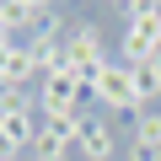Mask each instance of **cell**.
<instances>
[{
  "label": "cell",
  "instance_id": "cell-1",
  "mask_svg": "<svg viewBox=\"0 0 161 161\" xmlns=\"http://www.w3.org/2000/svg\"><path fill=\"white\" fill-rule=\"evenodd\" d=\"M108 64H113V59H108V38H102L97 22H75V27L64 32V70H70L86 92H92V80H97Z\"/></svg>",
  "mask_w": 161,
  "mask_h": 161
},
{
  "label": "cell",
  "instance_id": "cell-6",
  "mask_svg": "<svg viewBox=\"0 0 161 161\" xmlns=\"http://www.w3.org/2000/svg\"><path fill=\"white\" fill-rule=\"evenodd\" d=\"M27 80H38V70H32V54H27V43H22V38L0 43V86H27Z\"/></svg>",
  "mask_w": 161,
  "mask_h": 161
},
{
  "label": "cell",
  "instance_id": "cell-2",
  "mask_svg": "<svg viewBox=\"0 0 161 161\" xmlns=\"http://www.w3.org/2000/svg\"><path fill=\"white\" fill-rule=\"evenodd\" d=\"M92 97H97L108 113H145V108H140V92H134V70H129L124 59H113V64L92 80Z\"/></svg>",
  "mask_w": 161,
  "mask_h": 161
},
{
  "label": "cell",
  "instance_id": "cell-16",
  "mask_svg": "<svg viewBox=\"0 0 161 161\" xmlns=\"http://www.w3.org/2000/svg\"><path fill=\"white\" fill-rule=\"evenodd\" d=\"M108 6H124V0H108Z\"/></svg>",
  "mask_w": 161,
  "mask_h": 161
},
{
  "label": "cell",
  "instance_id": "cell-5",
  "mask_svg": "<svg viewBox=\"0 0 161 161\" xmlns=\"http://www.w3.org/2000/svg\"><path fill=\"white\" fill-rule=\"evenodd\" d=\"M113 150H118V134H113L108 118H86L80 124V134H75V156L80 161H113Z\"/></svg>",
  "mask_w": 161,
  "mask_h": 161
},
{
  "label": "cell",
  "instance_id": "cell-4",
  "mask_svg": "<svg viewBox=\"0 0 161 161\" xmlns=\"http://www.w3.org/2000/svg\"><path fill=\"white\" fill-rule=\"evenodd\" d=\"M118 48H124V64H145V59L161 48V16L124 22V38H118Z\"/></svg>",
  "mask_w": 161,
  "mask_h": 161
},
{
  "label": "cell",
  "instance_id": "cell-12",
  "mask_svg": "<svg viewBox=\"0 0 161 161\" xmlns=\"http://www.w3.org/2000/svg\"><path fill=\"white\" fill-rule=\"evenodd\" d=\"M129 22H140V16H161V0H124V6H118Z\"/></svg>",
  "mask_w": 161,
  "mask_h": 161
},
{
  "label": "cell",
  "instance_id": "cell-7",
  "mask_svg": "<svg viewBox=\"0 0 161 161\" xmlns=\"http://www.w3.org/2000/svg\"><path fill=\"white\" fill-rule=\"evenodd\" d=\"M43 16H48V11L27 6V0H0V22L11 27V38H32V32L43 27Z\"/></svg>",
  "mask_w": 161,
  "mask_h": 161
},
{
  "label": "cell",
  "instance_id": "cell-13",
  "mask_svg": "<svg viewBox=\"0 0 161 161\" xmlns=\"http://www.w3.org/2000/svg\"><path fill=\"white\" fill-rule=\"evenodd\" d=\"M129 161H161V150H145V145H129Z\"/></svg>",
  "mask_w": 161,
  "mask_h": 161
},
{
  "label": "cell",
  "instance_id": "cell-9",
  "mask_svg": "<svg viewBox=\"0 0 161 161\" xmlns=\"http://www.w3.org/2000/svg\"><path fill=\"white\" fill-rule=\"evenodd\" d=\"M27 156H32V161H75V145H64V140H54V134L38 129V140H32Z\"/></svg>",
  "mask_w": 161,
  "mask_h": 161
},
{
  "label": "cell",
  "instance_id": "cell-8",
  "mask_svg": "<svg viewBox=\"0 0 161 161\" xmlns=\"http://www.w3.org/2000/svg\"><path fill=\"white\" fill-rule=\"evenodd\" d=\"M134 145H145V150H161V113H156V108L134 113Z\"/></svg>",
  "mask_w": 161,
  "mask_h": 161
},
{
  "label": "cell",
  "instance_id": "cell-3",
  "mask_svg": "<svg viewBox=\"0 0 161 161\" xmlns=\"http://www.w3.org/2000/svg\"><path fill=\"white\" fill-rule=\"evenodd\" d=\"M80 97H86V86H80L70 70L38 80V113H80Z\"/></svg>",
  "mask_w": 161,
  "mask_h": 161
},
{
  "label": "cell",
  "instance_id": "cell-10",
  "mask_svg": "<svg viewBox=\"0 0 161 161\" xmlns=\"http://www.w3.org/2000/svg\"><path fill=\"white\" fill-rule=\"evenodd\" d=\"M6 113H38V92L27 86H0V118Z\"/></svg>",
  "mask_w": 161,
  "mask_h": 161
},
{
  "label": "cell",
  "instance_id": "cell-11",
  "mask_svg": "<svg viewBox=\"0 0 161 161\" xmlns=\"http://www.w3.org/2000/svg\"><path fill=\"white\" fill-rule=\"evenodd\" d=\"M129 70H134V92H140V108H150V102L161 97V75L150 70V59H145V64H129Z\"/></svg>",
  "mask_w": 161,
  "mask_h": 161
},
{
  "label": "cell",
  "instance_id": "cell-14",
  "mask_svg": "<svg viewBox=\"0 0 161 161\" xmlns=\"http://www.w3.org/2000/svg\"><path fill=\"white\" fill-rule=\"evenodd\" d=\"M150 70H156V75H161V48H156V54H150Z\"/></svg>",
  "mask_w": 161,
  "mask_h": 161
},
{
  "label": "cell",
  "instance_id": "cell-15",
  "mask_svg": "<svg viewBox=\"0 0 161 161\" xmlns=\"http://www.w3.org/2000/svg\"><path fill=\"white\" fill-rule=\"evenodd\" d=\"M0 43H11V27H6V22H0Z\"/></svg>",
  "mask_w": 161,
  "mask_h": 161
}]
</instances>
